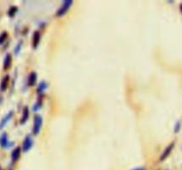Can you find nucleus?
<instances>
[{
    "mask_svg": "<svg viewBox=\"0 0 182 170\" xmlns=\"http://www.w3.org/2000/svg\"><path fill=\"white\" fill-rule=\"evenodd\" d=\"M180 129V122H177L176 123V125H175V128H174V132L175 133H177V132H179V130Z\"/></svg>",
    "mask_w": 182,
    "mask_h": 170,
    "instance_id": "a211bd4d",
    "label": "nucleus"
},
{
    "mask_svg": "<svg viewBox=\"0 0 182 170\" xmlns=\"http://www.w3.org/2000/svg\"><path fill=\"white\" fill-rule=\"evenodd\" d=\"M42 124H43V119L40 115H36L34 118V123H33V135L37 136L40 132V129L42 128Z\"/></svg>",
    "mask_w": 182,
    "mask_h": 170,
    "instance_id": "f03ea898",
    "label": "nucleus"
},
{
    "mask_svg": "<svg viewBox=\"0 0 182 170\" xmlns=\"http://www.w3.org/2000/svg\"><path fill=\"white\" fill-rule=\"evenodd\" d=\"M9 79H10V77H9L8 75L4 77V78L2 79L1 85H0V90H1L2 92H4V91L6 90V88H7L9 84Z\"/></svg>",
    "mask_w": 182,
    "mask_h": 170,
    "instance_id": "9b49d317",
    "label": "nucleus"
},
{
    "mask_svg": "<svg viewBox=\"0 0 182 170\" xmlns=\"http://www.w3.org/2000/svg\"><path fill=\"white\" fill-rule=\"evenodd\" d=\"M20 156H21V148L20 147H16L11 154V159H12V161L16 162L19 159H20Z\"/></svg>",
    "mask_w": 182,
    "mask_h": 170,
    "instance_id": "6e6552de",
    "label": "nucleus"
},
{
    "mask_svg": "<svg viewBox=\"0 0 182 170\" xmlns=\"http://www.w3.org/2000/svg\"><path fill=\"white\" fill-rule=\"evenodd\" d=\"M21 45H22V42H19L17 44V45L15 46V49H14V53L15 54L19 53V52L21 50Z\"/></svg>",
    "mask_w": 182,
    "mask_h": 170,
    "instance_id": "f3484780",
    "label": "nucleus"
},
{
    "mask_svg": "<svg viewBox=\"0 0 182 170\" xmlns=\"http://www.w3.org/2000/svg\"><path fill=\"white\" fill-rule=\"evenodd\" d=\"M180 11H181V12H182V4H181V5H180Z\"/></svg>",
    "mask_w": 182,
    "mask_h": 170,
    "instance_id": "412c9836",
    "label": "nucleus"
},
{
    "mask_svg": "<svg viewBox=\"0 0 182 170\" xmlns=\"http://www.w3.org/2000/svg\"><path fill=\"white\" fill-rule=\"evenodd\" d=\"M29 107L28 106H25L24 108H23V111H22V116H21V119L20 120V123L21 124H24L25 122L28 120V119H29Z\"/></svg>",
    "mask_w": 182,
    "mask_h": 170,
    "instance_id": "9d476101",
    "label": "nucleus"
},
{
    "mask_svg": "<svg viewBox=\"0 0 182 170\" xmlns=\"http://www.w3.org/2000/svg\"><path fill=\"white\" fill-rule=\"evenodd\" d=\"M37 75L35 71H32L30 72V74L29 75V77H28V84L29 86H33L36 82H37Z\"/></svg>",
    "mask_w": 182,
    "mask_h": 170,
    "instance_id": "1a4fd4ad",
    "label": "nucleus"
},
{
    "mask_svg": "<svg viewBox=\"0 0 182 170\" xmlns=\"http://www.w3.org/2000/svg\"><path fill=\"white\" fill-rule=\"evenodd\" d=\"M39 42H40V33H39V31L36 30V31H34L33 38H32V46H33V48H37L39 45Z\"/></svg>",
    "mask_w": 182,
    "mask_h": 170,
    "instance_id": "0eeeda50",
    "label": "nucleus"
},
{
    "mask_svg": "<svg viewBox=\"0 0 182 170\" xmlns=\"http://www.w3.org/2000/svg\"><path fill=\"white\" fill-rule=\"evenodd\" d=\"M13 144H14L13 143L9 144L7 134H6V133H4V134L1 136V137H0V145H1V147H2V148H8L9 146H11V145Z\"/></svg>",
    "mask_w": 182,
    "mask_h": 170,
    "instance_id": "39448f33",
    "label": "nucleus"
},
{
    "mask_svg": "<svg viewBox=\"0 0 182 170\" xmlns=\"http://www.w3.org/2000/svg\"><path fill=\"white\" fill-rule=\"evenodd\" d=\"M47 87H48V84L45 81H41L40 84L38 85V87H37V94H42Z\"/></svg>",
    "mask_w": 182,
    "mask_h": 170,
    "instance_id": "ddd939ff",
    "label": "nucleus"
},
{
    "mask_svg": "<svg viewBox=\"0 0 182 170\" xmlns=\"http://www.w3.org/2000/svg\"><path fill=\"white\" fill-rule=\"evenodd\" d=\"M173 147H174V143L170 144L166 147L165 149V151H164V152L162 153V155H161V157H160V160H161V161L165 160L166 158L171 154L172 151V149H173Z\"/></svg>",
    "mask_w": 182,
    "mask_h": 170,
    "instance_id": "20e7f679",
    "label": "nucleus"
},
{
    "mask_svg": "<svg viewBox=\"0 0 182 170\" xmlns=\"http://www.w3.org/2000/svg\"><path fill=\"white\" fill-rule=\"evenodd\" d=\"M13 115H14V112L13 111H9L8 113L3 119H1V121H0V129H2V128L7 124V122H8L9 120L13 118Z\"/></svg>",
    "mask_w": 182,
    "mask_h": 170,
    "instance_id": "423d86ee",
    "label": "nucleus"
},
{
    "mask_svg": "<svg viewBox=\"0 0 182 170\" xmlns=\"http://www.w3.org/2000/svg\"><path fill=\"white\" fill-rule=\"evenodd\" d=\"M12 65V55L11 53H7L4 59V69H8Z\"/></svg>",
    "mask_w": 182,
    "mask_h": 170,
    "instance_id": "f8f14e48",
    "label": "nucleus"
},
{
    "mask_svg": "<svg viewBox=\"0 0 182 170\" xmlns=\"http://www.w3.org/2000/svg\"><path fill=\"white\" fill-rule=\"evenodd\" d=\"M0 170H1V168H0Z\"/></svg>",
    "mask_w": 182,
    "mask_h": 170,
    "instance_id": "4be33fe9",
    "label": "nucleus"
},
{
    "mask_svg": "<svg viewBox=\"0 0 182 170\" xmlns=\"http://www.w3.org/2000/svg\"><path fill=\"white\" fill-rule=\"evenodd\" d=\"M2 102H3V98H2V97L0 96V104L2 103Z\"/></svg>",
    "mask_w": 182,
    "mask_h": 170,
    "instance_id": "aec40b11",
    "label": "nucleus"
},
{
    "mask_svg": "<svg viewBox=\"0 0 182 170\" xmlns=\"http://www.w3.org/2000/svg\"><path fill=\"white\" fill-rule=\"evenodd\" d=\"M42 107V102H41V100L40 99H38L37 100V102H36L35 104H34V106H33V111H38L40 108Z\"/></svg>",
    "mask_w": 182,
    "mask_h": 170,
    "instance_id": "dca6fc26",
    "label": "nucleus"
},
{
    "mask_svg": "<svg viewBox=\"0 0 182 170\" xmlns=\"http://www.w3.org/2000/svg\"><path fill=\"white\" fill-rule=\"evenodd\" d=\"M72 3H73L72 0H66V1H64L62 3L61 6L58 9V11L56 13V16L57 17H60V16H63L64 14H66L67 12L68 11V9L70 8Z\"/></svg>",
    "mask_w": 182,
    "mask_h": 170,
    "instance_id": "f257e3e1",
    "label": "nucleus"
},
{
    "mask_svg": "<svg viewBox=\"0 0 182 170\" xmlns=\"http://www.w3.org/2000/svg\"><path fill=\"white\" fill-rule=\"evenodd\" d=\"M17 12H18V8L16 6H11L8 11V15L10 17H14L16 14Z\"/></svg>",
    "mask_w": 182,
    "mask_h": 170,
    "instance_id": "4468645a",
    "label": "nucleus"
},
{
    "mask_svg": "<svg viewBox=\"0 0 182 170\" xmlns=\"http://www.w3.org/2000/svg\"><path fill=\"white\" fill-rule=\"evenodd\" d=\"M10 170H12V169H10Z\"/></svg>",
    "mask_w": 182,
    "mask_h": 170,
    "instance_id": "5701e85b",
    "label": "nucleus"
},
{
    "mask_svg": "<svg viewBox=\"0 0 182 170\" xmlns=\"http://www.w3.org/2000/svg\"><path fill=\"white\" fill-rule=\"evenodd\" d=\"M33 146V139L31 136H27L25 137L24 141H23V144H22V150L23 152H29L31 147Z\"/></svg>",
    "mask_w": 182,
    "mask_h": 170,
    "instance_id": "7ed1b4c3",
    "label": "nucleus"
},
{
    "mask_svg": "<svg viewBox=\"0 0 182 170\" xmlns=\"http://www.w3.org/2000/svg\"><path fill=\"white\" fill-rule=\"evenodd\" d=\"M7 36H8V34H7L6 31H4L2 34L0 35V45H2V44L5 43V41H6V38H7Z\"/></svg>",
    "mask_w": 182,
    "mask_h": 170,
    "instance_id": "2eb2a0df",
    "label": "nucleus"
},
{
    "mask_svg": "<svg viewBox=\"0 0 182 170\" xmlns=\"http://www.w3.org/2000/svg\"><path fill=\"white\" fill-rule=\"evenodd\" d=\"M133 170H146L145 168H134Z\"/></svg>",
    "mask_w": 182,
    "mask_h": 170,
    "instance_id": "6ab92c4d",
    "label": "nucleus"
}]
</instances>
